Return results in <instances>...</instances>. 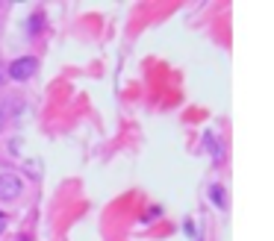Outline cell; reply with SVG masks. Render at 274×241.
Segmentation results:
<instances>
[{
    "label": "cell",
    "mask_w": 274,
    "mask_h": 241,
    "mask_svg": "<svg viewBox=\"0 0 274 241\" xmlns=\"http://www.w3.org/2000/svg\"><path fill=\"white\" fill-rule=\"evenodd\" d=\"M213 200H215V203H224V191H221V185H213Z\"/></svg>",
    "instance_id": "cell-3"
},
{
    "label": "cell",
    "mask_w": 274,
    "mask_h": 241,
    "mask_svg": "<svg viewBox=\"0 0 274 241\" xmlns=\"http://www.w3.org/2000/svg\"><path fill=\"white\" fill-rule=\"evenodd\" d=\"M3 229H6V218L0 215V232H3Z\"/></svg>",
    "instance_id": "cell-5"
},
{
    "label": "cell",
    "mask_w": 274,
    "mask_h": 241,
    "mask_svg": "<svg viewBox=\"0 0 274 241\" xmlns=\"http://www.w3.org/2000/svg\"><path fill=\"white\" fill-rule=\"evenodd\" d=\"M36 68H38L36 59H30V56H21V59H15L12 65H9V77H12L15 83H27V80L36 74Z\"/></svg>",
    "instance_id": "cell-1"
},
{
    "label": "cell",
    "mask_w": 274,
    "mask_h": 241,
    "mask_svg": "<svg viewBox=\"0 0 274 241\" xmlns=\"http://www.w3.org/2000/svg\"><path fill=\"white\" fill-rule=\"evenodd\" d=\"M0 83H3V71H0Z\"/></svg>",
    "instance_id": "cell-6"
},
{
    "label": "cell",
    "mask_w": 274,
    "mask_h": 241,
    "mask_svg": "<svg viewBox=\"0 0 274 241\" xmlns=\"http://www.w3.org/2000/svg\"><path fill=\"white\" fill-rule=\"evenodd\" d=\"M3 127H6V118H3V112H0V133H3Z\"/></svg>",
    "instance_id": "cell-4"
},
{
    "label": "cell",
    "mask_w": 274,
    "mask_h": 241,
    "mask_svg": "<svg viewBox=\"0 0 274 241\" xmlns=\"http://www.w3.org/2000/svg\"><path fill=\"white\" fill-rule=\"evenodd\" d=\"M24 191V182L15 174H0V200H18Z\"/></svg>",
    "instance_id": "cell-2"
}]
</instances>
